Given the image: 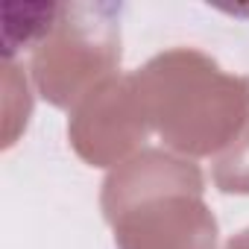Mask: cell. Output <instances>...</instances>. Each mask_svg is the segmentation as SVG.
Listing matches in <instances>:
<instances>
[{"label":"cell","instance_id":"cell-1","mask_svg":"<svg viewBox=\"0 0 249 249\" xmlns=\"http://www.w3.org/2000/svg\"><path fill=\"white\" fill-rule=\"evenodd\" d=\"M202 194L205 179L194 159L141 150L108 170L100 208L117 249H214L217 217Z\"/></svg>","mask_w":249,"mask_h":249},{"label":"cell","instance_id":"cell-2","mask_svg":"<svg viewBox=\"0 0 249 249\" xmlns=\"http://www.w3.org/2000/svg\"><path fill=\"white\" fill-rule=\"evenodd\" d=\"M164 147L185 159L223 153L249 117V76L223 71L196 47H170L132 71Z\"/></svg>","mask_w":249,"mask_h":249},{"label":"cell","instance_id":"cell-3","mask_svg":"<svg viewBox=\"0 0 249 249\" xmlns=\"http://www.w3.org/2000/svg\"><path fill=\"white\" fill-rule=\"evenodd\" d=\"M120 65V6L56 3L50 27L30 53L38 94L56 108H76Z\"/></svg>","mask_w":249,"mask_h":249},{"label":"cell","instance_id":"cell-4","mask_svg":"<svg viewBox=\"0 0 249 249\" xmlns=\"http://www.w3.org/2000/svg\"><path fill=\"white\" fill-rule=\"evenodd\" d=\"M150 132L132 71L106 79L71 111L68 120L71 147L91 167H117L138 156Z\"/></svg>","mask_w":249,"mask_h":249},{"label":"cell","instance_id":"cell-5","mask_svg":"<svg viewBox=\"0 0 249 249\" xmlns=\"http://www.w3.org/2000/svg\"><path fill=\"white\" fill-rule=\"evenodd\" d=\"M211 179L223 194L249 196V117L243 129L237 132V138L223 153H217L211 164Z\"/></svg>","mask_w":249,"mask_h":249},{"label":"cell","instance_id":"cell-6","mask_svg":"<svg viewBox=\"0 0 249 249\" xmlns=\"http://www.w3.org/2000/svg\"><path fill=\"white\" fill-rule=\"evenodd\" d=\"M223 249H249V226H246L243 231L231 234V237L226 240V246H223Z\"/></svg>","mask_w":249,"mask_h":249}]
</instances>
